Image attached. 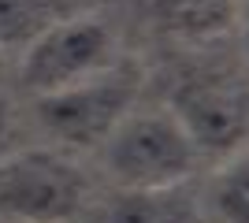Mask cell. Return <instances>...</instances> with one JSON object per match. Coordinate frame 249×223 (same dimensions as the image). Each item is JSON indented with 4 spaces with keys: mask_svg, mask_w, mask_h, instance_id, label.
Listing matches in <instances>:
<instances>
[{
    "mask_svg": "<svg viewBox=\"0 0 249 223\" xmlns=\"http://www.w3.org/2000/svg\"><path fill=\"white\" fill-rule=\"evenodd\" d=\"M138 89H142V67L134 60H119L74 86L41 93L34 101V116L63 145H104L108 134L130 116Z\"/></svg>",
    "mask_w": 249,
    "mask_h": 223,
    "instance_id": "1",
    "label": "cell"
},
{
    "mask_svg": "<svg viewBox=\"0 0 249 223\" xmlns=\"http://www.w3.org/2000/svg\"><path fill=\"white\" fill-rule=\"evenodd\" d=\"M86 197V171L56 149H22L0 160V216L11 223H71Z\"/></svg>",
    "mask_w": 249,
    "mask_h": 223,
    "instance_id": "2",
    "label": "cell"
},
{
    "mask_svg": "<svg viewBox=\"0 0 249 223\" xmlns=\"http://www.w3.org/2000/svg\"><path fill=\"white\" fill-rule=\"evenodd\" d=\"M104 164L123 190L186 182L197 149L171 112H130L104 141Z\"/></svg>",
    "mask_w": 249,
    "mask_h": 223,
    "instance_id": "3",
    "label": "cell"
},
{
    "mask_svg": "<svg viewBox=\"0 0 249 223\" xmlns=\"http://www.w3.org/2000/svg\"><path fill=\"white\" fill-rule=\"evenodd\" d=\"M112 56L115 37L108 22L97 15H67L22 49L19 78L34 97L56 93L63 86H74L104 67H112Z\"/></svg>",
    "mask_w": 249,
    "mask_h": 223,
    "instance_id": "4",
    "label": "cell"
},
{
    "mask_svg": "<svg viewBox=\"0 0 249 223\" xmlns=\"http://www.w3.org/2000/svg\"><path fill=\"white\" fill-rule=\"evenodd\" d=\"M171 116L197 153L234 156L249 141V89L223 74H194L171 93Z\"/></svg>",
    "mask_w": 249,
    "mask_h": 223,
    "instance_id": "5",
    "label": "cell"
},
{
    "mask_svg": "<svg viewBox=\"0 0 249 223\" xmlns=\"http://www.w3.org/2000/svg\"><path fill=\"white\" fill-rule=\"evenodd\" d=\"M108 223H205L201 193L186 182L123 190L108 205Z\"/></svg>",
    "mask_w": 249,
    "mask_h": 223,
    "instance_id": "6",
    "label": "cell"
},
{
    "mask_svg": "<svg viewBox=\"0 0 249 223\" xmlns=\"http://www.w3.org/2000/svg\"><path fill=\"white\" fill-rule=\"evenodd\" d=\"M149 19L175 37H216L238 19L242 0H145Z\"/></svg>",
    "mask_w": 249,
    "mask_h": 223,
    "instance_id": "7",
    "label": "cell"
},
{
    "mask_svg": "<svg viewBox=\"0 0 249 223\" xmlns=\"http://www.w3.org/2000/svg\"><path fill=\"white\" fill-rule=\"evenodd\" d=\"M60 19H67V0H0V52L26 49Z\"/></svg>",
    "mask_w": 249,
    "mask_h": 223,
    "instance_id": "8",
    "label": "cell"
},
{
    "mask_svg": "<svg viewBox=\"0 0 249 223\" xmlns=\"http://www.w3.org/2000/svg\"><path fill=\"white\" fill-rule=\"evenodd\" d=\"M212 208L227 223H249V149H238L212 179Z\"/></svg>",
    "mask_w": 249,
    "mask_h": 223,
    "instance_id": "9",
    "label": "cell"
},
{
    "mask_svg": "<svg viewBox=\"0 0 249 223\" xmlns=\"http://www.w3.org/2000/svg\"><path fill=\"white\" fill-rule=\"evenodd\" d=\"M8 145H11V101L0 93V160L8 156Z\"/></svg>",
    "mask_w": 249,
    "mask_h": 223,
    "instance_id": "10",
    "label": "cell"
},
{
    "mask_svg": "<svg viewBox=\"0 0 249 223\" xmlns=\"http://www.w3.org/2000/svg\"><path fill=\"white\" fill-rule=\"evenodd\" d=\"M238 22H242V41H246V52H249V0H242V8H238Z\"/></svg>",
    "mask_w": 249,
    "mask_h": 223,
    "instance_id": "11",
    "label": "cell"
},
{
    "mask_svg": "<svg viewBox=\"0 0 249 223\" xmlns=\"http://www.w3.org/2000/svg\"><path fill=\"white\" fill-rule=\"evenodd\" d=\"M0 71H4V60H0Z\"/></svg>",
    "mask_w": 249,
    "mask_h": 223,
    "instance_id": "12",
    "label": "cell"
}]
</instances>
